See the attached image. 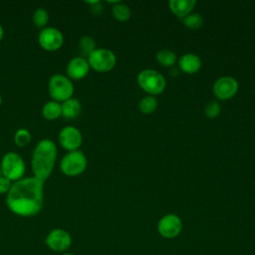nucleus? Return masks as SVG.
I'll use <instances>...</instances> for the list:
<instances>
[{"label": "nucleus", "instance_id": "30", "mask_svg": "<svg viewBox=\"0 0 255 255\" xmlns=\"http://www.w3.org/2000/svg\"><path fill=\"white\" fill-rule=\"evenodd\" d=\"M2 105V97H1V95H0V106Z\"/></svg>", "mask_w": 255, "mask_h": 255}, {"label": "nucleus", "instance_id": "17", "mask_svg": "<svg viewBox=\"0 0 255 255\" xmlns=\"http://www.w3.org/2000/svg\"><path fill=\"white\" fill-rule=\"evenodd\" d=\"M42 116L48 121H55L62 116L61 103L55 101H49L44 104L42 108Z\"/></svg>", "mask_w": 255, "mask_h": 255}, {"label": "nucleus", "instance_id": "24", "mask_svg": "<svg viewBox=\"0 0 255 255\" xmlns=\"http://www.w3.org/2000/svg\"><path fill=\"white\" fill-rule=\"evenodd\" d=\"M184 25L190 29H198L203 24V18L198 13H189L183 19Z\"/></svg>", "mask_w": 255, "mask_h": 255}, {"label": "nucleus", "instance_id": "19", "mask_svg": "<svg viewBox=\"0 0 255 255\" xmlns=\"http://www.w3.org/2000/svg\"><path fill=\"white\" fill-rule=\"evenodd\" d=\"M96 50V42L91 36H83L79 41V51L82 57L88 58Z\"/></svg>", "mask_w": 255, "mask_h": 255}, {"label": "nucleus", "instance_id": "31", "mask_svg": "<svg viewBox=\"0 0 255 255\" xmlns=\"http://www.w3.org/2000/svg\"><path fill=\"white\" fill-rule=\"evenodd\" d=\"M2 176V172H1V167H0V177Z\"/></svg>", "mask_w": 255, "mask_h": 255}, {"label": "nucleus", "instance_id": "12", "mask_svg": "<svg viewBox=\"0 0 255 255\" xmlns=\"http://www.w3.org/2000/svg\"><path fill=\"white\" fill-rule=\"evenodd\" d=\"M238 91L237 81L229 76L217 79L213 85L214 95L220 100H228L235 96Z\"/></svg>", "mask_w": 255, "mask_h": 255}, {"label": "nucleus", "instance_id": "5", "mask_svg": "<svg viewBox=\"0 0 255 255\" xmlns=\"http://www.w3.org/2000/svg\"><path fill=\"white\" fill-rule=\"evenodd\" d=\"M88 165L86 155L80 149L68 151L60 161V169L66 176L74 177L82 174Z\"/></svg>", "mask_w": 255, "mask_h": 255}, {"label": "nucleus", "instance_id": "7", "mask_svg": "<svg viewBox=\"0 0 255 255\" xmlns=\"http://www.w3.org/2000/svg\"><path fill=\"white\" fill-rule=\"evenodd\" d=\"M87 60L90 68L100 73L111 71L116 66L117 62L115 54L111 50L105 48H96V50L90 54Z\"/></svg>", "mask_w": 255, "mask_h": 255}, {"label": "nucleus", "instance_id": "8", "mask_svg": "<svg viewBox=\"0 0 255 255\" xmlns=\"http://www.w3.org/2000/svg\"><path fill=\"white\" fill-rule=\"evenodd\" d=\"M38 43L43 50L55 52L63 46L64 35L55 27H45L39 33Z\"/></svg>", "mask_w": 255, "mask_h": 255}, {"label": "nucleus", "instance_id": "28", "mask_svg": "<svg viewBox=\"0 0 255 255\" xmlns=\"http://www.w3.org/2000/svg\"><path fill=\"white\" fill-rule=\"evenodd\" d=\"M3 37H4V30H3V27H2V25L0 24V42L2 41Z\"/></svg>", "mask_w": 255, "mask_h": 255}, {"label": "nucleus", "instance_id": "15", "mask_svg": "<svg viewBox=\"0 0 255 255\" xmlns=\"http://www.w3.org/2000/svg\"><path fill=\"white\" fill-rule=\"evenodd\" d=\"M178 64L181 71L187 74L196 73L201 67V61L199 57L192 53H187L182 55L179 59Z\"/></svg>", "mask_w": 255, "mask_h": 255}, {"label": "nucleus", "instance_id": "22", "mask_svg": "<svg viewBox=\"0 0 255 255\" xmlns=\"http://www.w3.org/2000/svg\"><path fill=\"white\" fill-rule=\"evenodd\" d=\"M113 15L119 21H127L130 17V9L127 4L118 2L113 6Z\"/></svg>", "mask_w": 255, "mask_h": 255}, {"label": "nucleus", "instance_id": "18", "mask_svg": "<svg viewBox=\"0 0 255 255\" xmlns=\"http://www.w3.org/2000/svg\"><path fill=\"white\" fill-rule=\"evenodd\" d=\"M157 62L163 67H172L176 63V55L168 49H161L156 54Z\"/></svg>", "mask_w": 255, "mask_h": 255}, {"label": "nucleus", "instance_id": "21", "mask_svg": "<svg viewBox=\"0 0 255 255\" xmlns=\"http://www.w3.org/2000/svg\"><path fill=\"white\" fill-rule=\"evenodd\" d=\"M14 142L17 146L19 147H24L26 145H28L31 142L32 139V135L30 133V131L24 128H18L16 130V132L14 133Z\"/></svg>", "mask_w": 255, "mask_h": 255}, {"label": "nucleus", "instance_id": "2", "mask_svg": "<svg viewBox=\"0 0 255 255\" xmlns=\"http://www.w3.org/2000/svg\"><path fill=\"white\" fill-rule=\"evenodd\" d=\"M57 159V145L50 138H43L34 147L31 165L33 174L45 182L53 172Z\"/></svg>", "mask_w": 255, "mask_h": 255}, {"label": "nucleus", "instance_id": "29", "mask_svg": "<svg viewBox=\"0 0 255 255\" xmlns=\"http://www.w3.org/2000/svg\"><path fill=\"white\" fill-rule=\"evenodd\" d=\"M62 255H74V254H72V253H64Z\"/></svg>", "mask_w": 255, "mask_h": 255}, {"label": "nucleus", "instance_id": "27", "mask_svg": "<svg viewBox=\"0 0 255 255\" xmlns=\"http://www.w3.org/2000/svg\"><path fill=\"white\" fill-rule=\"evenodd\" d=\"M91 9H92V12H93L94 14H100V13H102V11H103V6H102L101 2L99 1L98 3L92 5V8H91Z\"/></svg>", "mask_w": 255, "mask_h": 255}, {"label": "nucleus", "instance_id": "9", "mask_svg": "<svg viewBox=\"0 0 255 255\" xmlns=\"http://www.w3.org/2000/svg\"><path fill=\"white\" fill-rule=\"evenodd\" d=\"M45 243L53 251L64 252L72 245V236L65 229L54 228L46 236Z\"/></svg>", "mask_w": 255, "mask_h": 255}, {"label": "nucleus", "instance_id": "10", "mask_svg": "<svg viewBox=\"0 0 255 255\" xmlns=\"http://www.w3.org/2000/svg\"><path fill=\"white\" fill-rule=\"evenodd\" d=\"M182 230V221L176 214H166L157 223V231L163 238L172 239L179 235Z\"/></svg>", "mask_w": 255, "mask_h": 255}, {"label": "nucleus", "instance_id": "23", "mask_svg": "<svg viewBox=\"0 0 255 255\" xmlns=\"http://www.w3.org/2000/svg\"><path fill=\"white\" fill-rule=\"evenodd\" d=\"M157 107V100L152 96L142 98L138 104V108L143 114H151Z\"/></svg>", "mask_w": 255, "mask_h": 255}, {"label": "nucleus", "instance_id": "6", "mask_svg": "<svg viewBox=\"0 0 255 255\" xmlns=\"http://www.w3.org/2000/svg\"><path fill=\"white\" fill-rule=\"evenodd\" d=\"M137 84L144 92L150 95H157L163 92L166 82L159 72L152 69H145L137 75Z\"/></svg>", "mask_w": 255, "mask_h": 255}, {"label": "nucleus", "instance_id": "14", "mask_svg": "<svg viewBox=\"0 0 255 255\" xmlns=\"http://www.w3.org/2000/svg\"><path fill=\"white\" fill-rule=\"evenodd\" d=\"M62 107V116L64 119L70 121V120H75L76 118L79 117V115L82 112V105L79 100L75 98H70L66 100L65 102L61 103Z\"/></svg>", "mask_w": 255, "mask_h": 255}, {"label": "nucleus", "instance_id": "20", "mask_svg": "<svg viewBox=\"0 0 255 255\" xmlns=\"http://www.w3.org/2000/svg\"><path fill=\"white\" fill-rule=\"evenodd\" d=\"M33 23L37 28H40L41 30L44 29L49 22V13L44 8H38L34 11L32 16Z\"/></svg>", "mask_w": 255, "mask_h": 255}, {"label": "nucleus", "instance_id": "13", "mask_svg": "<svg viewBox=\"0 0 255 255\" xmlns=\"http://www.w3.org/2000/svg\"><path fill=\"white\" fill-rule=\"evenodd\" d=\"M90 71V65L88 60L82 56L71 59L66 67V72L70 80L79 81L84 79Z\"/></svg>", "mask_w": 255, "mask_h": 255}, {"label": "nucleus", "instance_id": "26", "mask_svg": "<svg viewBox=\"0 0 255 255\" xmlns=\"http://www.w3.org/2000/svg\"><path fill=\"white\" fill-rule=\"evenodd\" d=\"M12 186V181H10L5 176L0 177V194H7Z\"/></svg>", "mask_w": 255, "mask_h": 255}, {"label": "nucleus", "instance_id": "16", "mask_svg": "<svg viewBox=\"0 0 255 255\" xmlns=\"http://www.w3.org/2000/svg\"><path fill=\"white\" fill-rule=\"evenodd\" d=\"M195 0H170L168 2L170 10L178 17H185L195 6Z\"/></svg>", "mask_w": 255, "mask_h": 255}, {"label": "nucleus", "instance_id": "4", "mask_svg": "<svg viewBox=\"0 0 255 255\" xmlns=\"http://www.w3.org/2000/svg\"><path fill=\"white\" fill-rule=\"evenodd\" d=\"M48 92L53 101L63 103L72 98L74 94V85L68 77L62 74H55L49 80Z\"/></svg>", "mask_w": 255, "mask_h": 255}, {"label": "nucleus", "instance_id": "11", "mask_svg": "<svg viewBox=\"0 0 255 255\" xmlns=\"http://www.w3.org/2000/svg\"><path fill=\"white\" fill-rule=\"evenodd\" d=\"M58 140L64 149L68 151H74L80 148L83 141V136L82 132L77 128L73 126H67L60 130Z\"/></svg>", "mask_w": 255, "mask_h": 255}, {"label": "nucleus", "instance_id": "25", "mask_svg": "<svg viewBox=\"0 0 255 255\" xmlns=\"http://www.w3.org/2000/svg\"><path fill=\"white\" fill-rule=\"evenodd\" d=\"M204 112H205V115H206L209 119H214V118H216V117L220 114V106H219L218 103L215 102V101L209 102V103L205 106Z\"/></svg>", "mask_w": 255, "mask_h": 255}, {"label": "nucleus", "instance_id": "3", "mask_svg": "<svg viewBox=\"0 0 255 255\" xmlns=\"http://www.w3.org/2000/svg\"><path fill=\"white\" fill-rule=\"evenodd\" d=\"M0 167L2 175L14 182L23 178L26 171L24 159L14 151H8L3 155Z\"/></svg>", "mask_w": 255, "mask_h": 255}, {"label": "nucleus", "instance_id": "1", "mask_svg": "<svg viewBox=\"0 0 255 255\" xmlns=\"http://www.w3.org/2000/svg\"><path fill=\"white\" fill-rule=\"evenodd\" d=\"M44 183L35 176L23 177L13 182L6 196L10 211L22 217L38 214L44 203Z\"/></svg>", "mask_w": 255, "mask_h": 255}]
</instances>
